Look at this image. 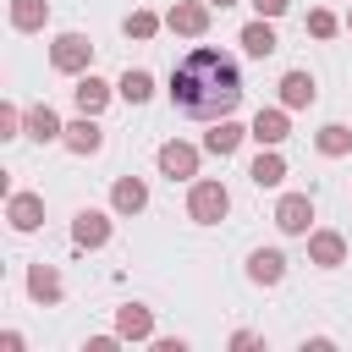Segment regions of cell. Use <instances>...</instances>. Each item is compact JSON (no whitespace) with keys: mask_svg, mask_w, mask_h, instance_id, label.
Returning <instances> with one entry per match:
<instances>
[{"mask_svg":"<svg viewBox=\"0 0 352 352\" xmlns=\"http://www.w3.org/2000/svg\"><path fill=\"white\" fill-rule=\"evenodd\" d=\"M170 104L176 116H192V121H226L236 104H242V72L226 50H187L170 72Z\"/></svg>","mask_w":352,"mask_h":352,"instance_id":"obj_1","label":"cell"},{"mask_svg":"<svg viewBox=\"0 0 352 352\" xmlns=\"http://www.w3.org/2000/svg\"><path fill=\"white\" fill-rule=\"evenodd\" d=\"M226 209H231V192H226V182H214V176L192 182V192H187V214H192L198 226H214V220H226Z\"/></svg>","mask_w":352,"mask_h":352,"instance_id":"obj_2","label":"cell"},{"mask_svg":"<svg viewBox=\"0 0 352 352\" xmlns=\"http://www.w3.org/2000/svg\"><path fill=\"white\" fill-rule=\"evenodd\" d=\"M88 60H94V44H88L82 33H60V38L50 44V66H55V72H66V77H82V72H88Z\"/></svg>","mask_w":352,"mask_h":352,"instance_id":"obj_3","label":"cell"},{"mask_svg":"<svg viewBox=\"0 0 352 352\" xmlns=\"http://www.w3.org/2000/svg\"><path fill=\"white\" fill-rule=\"evenodd\" d=\"M165 28L182 33V38H204L209 33V0H176L165 11Z\"/></svg>","mask_w":352,"mask_h":352,"instance_id":"obj_4","label":"cell"},{"mask_svg":"<svg viewBox=\"0 0 352 352\" xmlns=\"http://www.w3.org/2000/svg\"><path fill=\"white\" fill-rule=\"evenodd\" d=\"M275 226H280L286 236H308V226H314V198H308V192H286V198L275 204Z\"/></svg>","mask_w":352,"mask_h":352,"instance_id":"obj_5","label":"cell"},{"mask_svg":"<svg viewBox=\"0 0 352 352\" xmlns=\"http://www.w3.org/2000/svg\"><path fill=\"white\" fill-rule=\"evenodd\" d=\"M286 132H292L286 104H280V110H258V116H253V126H248V138H258V148H280V143H286Z\"/></svg>","mask_w":352,"mask_h":352,"instance_id":"obj_6","label":"cell"},{"mask_svg":"<svg viewBox=\"0 0 352 352\" xmlns=\"http://www.w3.org/2000/svg\"><path fill=\"white\" fill-rule=\"evenodd\" d=\"M160 170H165L170 182L198 176V148H192V143H160Z\"/></svg>","mask_w":352,"mask_h":352,"instance_id":"obj_7","label":"cell"},{"mask_svg":"<svg viewBox=\"0 0 352 352\" xmlns=\"http://www.w3.org/2000/svg\"><path fill=\"white\" fill-rule=\"evenodd\" d=\"M6 220H11V231H38L44 226V198L38 192H11Z\"/></svg>","mask_w":352,"mask_h":352,"instance_id":"obj_8","label":"cell"},{"mask_svg":"<svg viewBox=\"0 0 352 352\" xmlns=\"http://www.w3.org/2000/svg\"><path fill=\"white\" fill-rule=\"evenodd\" d=\"M280 275H286V253H280V248H253V253H248V280L280 286Z\"/></svg>","mask_w":352,"mask_h":352,"instance_id":"obj_9","label":"cell"},{"mask_svg":"<svg viewBox=\"0 0 352 352\" xmlns=\"http://www.w3.org/2000/svg\"><path fill=\"white\" fill-rule=\"evenodd\" d=\"M110 94H116V88H110L104 77H94V72H82V77H77V88H72V99H77V110H82V116H99V110L110 104Z\"/></svg>","mask_w":352,"mask_h":352,"instance_id":"obj_10","label":"cell"},{"mask_svg":"<svg viewBox=\"0 0 352 352\" xmlns=\"http://www.w3.org/2000/svg\"><path fill=\"white\" fill-rule=\"evenodd\" d=\"M72 242H77V248H104V242H110V214L82 209V214L72 220Z\"/></svg>","mask_w":352,"mask_h":352,"instance_id":"obj_11","label":"cell"},{"mask_svg":"<svg viewBox=\"0 0 352 352\" xmlns=\"http://www.w3.org/2000/svg\"><path fill=\"white\" fill-rule=\"evenodd\" d=\"M116 336H121V341H148V336H154V314H148L143 302L116 308Z\"/></svg>","mask_w":352,"mask_h":352,"instance_id":"obj_12","label":"cell"},{"mask_svg":"<svg viewBox=\"0 0 352 352\" xmlns=\"http://www.w3.org/2000/svg\"><path fill=\"white\" fill-rule=\"evenodd\" d=\"M60 143H66L72 154H99V148H104V132H99V121H94V116H77V121L66 126V138H60Z\"/></svg>","mask_w":352,"mask_h":352,"instance_id":"obj_13","label":"cell"},{"mask_svg":"<svg viewBox=\"0 0 352 352\" xmlns=\"http://www.w3.org/2000/svg\"><path fill=\"white\" fill-rule=\"evenodd\" d=\"M110 204H116V214H143V209H148V187H143L138 176H116Z\"/></svg>","mask_w":352,"mask_h":352,"instance_id":"obj_14","label":"cell"},{"mask_svg":"<svg viewBox=\"0 0 352 352\" xmlns=\"http://www.w3.org/2000/svg\"><path fill=\"white\" fill-rule=\"evenodd\" d=\"M242 138H248V126H236V121L226 116V121H214V126L204 132V148L226 160V154H236V148H242Z\"/></svg>","mask_w":352,"mask_h":352,"instance_id":"obj_15","label":"cell"},{"mask_svg":"<svg viewBox=\"0 0 352 352\" xmlns=\"http://www.w3.org/2000/svg\"><path fill=\"white\" fill-rule=\"evenodd\" d=\"M308 258H314L319 270H336V264H346V242H341L336 231H314V236H308Z\"/></svg>","mask_w":352,"mask_h":352,"instance_id":"obj_16","label":"cell"},{"mask_svg":"<svg viewBox=\"0 0 352 352\" xmlns=\"http://www.w3.org/2000/svg\"><path fill=\"white\" fill-rule=\"evenodd\" d=\"M60 292H66V286H60V270H55V264H33V270H28V297H33V302H60Z\"/></svg>","mask_w":352,"mask_h":352,"instance_id":"obj_17","label":"cell"},{"mask_svg":"<svg viewBox=\"0 0 352 352\" xmlns=\"http://www.w3.org/2000/svg\"><path fill=\"white\" fill-rule=\"evenodd\" d=\"M314 99H319V88H314L308 72H286V77H280V104H286V110H302V104H314Z\"/></svg>","mask_w":352,"mask_h":352,"instance_id":"obj_18","label":"cell"},{"mask_svg":"<svg viewBox=\"0 0 352 352\" xmlns=\"http://www.w3.org/2000/svg\"><path fill=\"white\" fill-rule=\"evenodd\" d=\"M28 138H33V143H60L66 126H60V116H55L50 104H33V110H28Z\"/></svg>","mask_w":352,"mask_h":352,"instance_id":"obj_19","label":"cell"},{"mask_svg":"<svg viewBox=\"0 0 352 352\" xmlns=\"http://www.w3.org/2000/svg\"><path fill=\"white\" fill-rule=\"evenodd\" d=\"M50 22V0H11V28L16 33H38Z\"/></svg>","mask_w":352,"mask_h":352,"instance_id":"obj_20","label":"cell"},{"mask_svg":"<svg viewBox=\"0 0 352 352\" xmlns=\"http://www.w3.org/2000/svg\"><path fill=\"white\" fill-rule=\"evenodd\" d=\"M242 50H248L253 60L275 55V28H270V16H258V22H248V28H242Z\"/></svg>","mask_w":352,"mask_h":352,"instance_id":"obj_21","label":"cell"},{"mask_svg":"<svg viewBox=\"0 0 352 352\" xmlns=\"http://www.w3.org/2000/svg\"><path fill=\"white\" fill-rule=\"evenodd\" d=\"M116 94H121L126 104H148V94H154V77H148L143 66H126V72H121V82H116Z\"/></svg>","mask_w":352,"mask_h":352,"instance_id":"obj_22","label":"cell"},{"mask_svg":"<svg viewBox=\"0 0 352 352\" xmlns=\"http://www.w3.org/2000/svg\"><path fill=\"white\" fill-rule=\"evenodd\" d=\"M319 154L324 160H341V154H352V126H341V121H330V126H319Z\"/></svg>","mask_w":352,"mask_h":352,"instance_id":"obj_23","label":"cell"},{"mask_svg":"<svg viewBox=\"0 0 352 352\" xmlns=\"http://www.w3.org/2000/svg\"><path fill=\"white\" fill-rule=\"evenodd\" d=\"M258 187H280L286 182V160L275 154V148H258V160H253V170H248Z\"/></svg>","mask_w":352,"mask_h":352,"instance_id":"obj_24","label":"cell"},{"mask_svg":"<svg viewBox=\"0 0 352 352\" xmlns=\"http://www.w3.org/2000/svg\"><path fill=\"white\" fill-rule=\"evenodd\" d=\"M121 28H126V38H154V33H160V16H154V11H132Z\"/></svg>","mask_w":352,"mask_h":352,"instance_id":"obj_25","label":"cell"},{"mask_svg":"<svg viewBox=\"0 0 352 352\" xmlns=\"http://www.w3.org/2000/svg\"><path fill=\"white\" fill-rule=\"evenodd\" d=\"M308 33L314 38H330L336 33V11H308Z\"/></svg>","mask_w":352,"mask_h":352,"instance_id":"obj_26","label":"cell"},{"mask_svg":"<svg viewBox=\"0 0 352 352\" xmlns=\"http://www.w3.org/2000/svg\"><path fill=\"white\" fill-rule=\"evenodd\" d=\"M22 126H28V121H22V110H16V104H0V138H16Z\"/></svg>","mask_w":352,"mask_h":352,"instance_id":"obj_27","label":"cell"},{"mask_svg":"<svg viewBox=\"0 0 352 352\" xmlns=\"http://www.w3.org/2000/svg\"><path fill=\"white\" fill-rule=\"evenodd\" d=\"M286 6H292V0H253V11H258V16H280Z\"/></svg>","mask_w":352,"mask_h":352,"instance_id":"obj_28","label":"cell"},{"mask_svg":"<svg viewBox=\"0 0 352 352\" xmlns=\"http://www.w3.org/2000/svg\"><path fill=\"white\" fill-rule=\"evenodd\" d=\"M0 346H6V352H22L28 341H22V330H6V336H0Z\"/></svg>","mask_w":352,"mask_h":352,"instance_id":"obj_29","label":"cell"},{"mask_svg":"<svg viewBox=\"0 0 352 352\" xmlns=\"http://www.w3.org/2000/svg\"><path fill=\"white\" fill-rule=\"evenodd\" d=\"M231 346H236V352H248V346H258V336H253V330H236V336H231Z\"/></svg>","mask_w":352,"mask_h":352,"instance_id":"obj_30","label":"cell"},{"mask_svg":"<svg viewBox=\"0 0 352 352\" xmlns=\"http://www.w3.org/2000/svg\"><path fill=\"white\" fill-rule=\"evenodd\" d=\"M209 6H220V11H226V6H236V0H209Z\"/></svg>","mask_w":352,"mask_h":352,"instance_id":"obj_31","label":"cell"},{"mask_svg":"<svg viewBox=\"0 0 352 352\" xmlns=\"http://www.w3.org/2000/svg\"><path fill=\"white\" fill-rule=\"evenodd\" d=\"M346 28H352V11H346Z\"/></svg>","mask_w":352,"mask_h":352,"instance_id":"obj_32","label":"cell"}]
</instances>
